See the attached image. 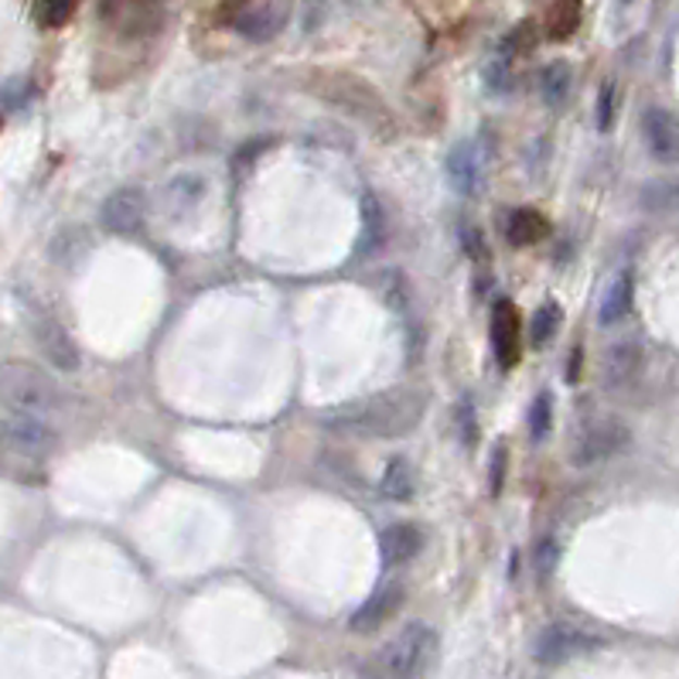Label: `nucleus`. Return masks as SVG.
Returning <instances> with one entry per match:
<instances>
[{"mask_svg": "<svg viewBox=\"0 0 679 679\" xmlns=\"http://www.w3.org/2000/svg\"><path fill=\"white\" fill-rule=\"evenodd\" d=\"M560 321H564L560 305H557V300H546V305H543V308L533 314V321H530V338H533V345L553 342V335L560 332Z\"/></svg>", "mask_w": 679, "mask_h": 679, "instance_id": "25", "label": "nucleus"}, {"mask_svg": "<svg viewBox=\"0 0 679 679\" xmlns=\"http://www.w3.org/2000/svg\"><path fill=\"white\" fill-rule=\"evenodd\" d=\"M632 305H635V276H632V270H621L612 281V287L605 291V297H601L597 321L605 324V329H612V324L632 314Z\"/></svg>", "mask_w": 679, "mask_h": 679, "instance_id": "17", "label": "nucleus"}, {"mask_svg": "<svg viewBox=\"0 0 679 679\" xmlns=\"http://www.w3.org/2000/svg\"><path fill=\"white\" fill-rule=\"evenodd\" d=\"M329 99H335V103H342L345 110L366 116L369 123H383L386 120V107L383 99L375 96L362 79H356V75H329L324 79V89H321Z\"/></svg>", "mask_w": 679, "mask_h": 679, "instance_id": "9", "label": "nucleus"}, {"mask_svg": "<svg viewBox=\"0 0 679 679\" xmlns=\"http://www.w3.org/2000/svg\"><path fill=\"white\" fill-rule=\"evenodd\" d=\"M32 96H35V86L28 79H8L4 83V113H21L24 107L32 103Z\"/></svg>", "mask_w": 679, "mask_h": 679, "instance_id": "28", "label": "nucleus"}, {"mask_svg": "<svg viewBox=\"0 0 679 679\" xmlns=\"http://www.w3.org/2000/svg\"><path fill=\"white\" fill-rule=\"evenodd\" d=\"M485 79H489V86H492V92H502V89H506L509 86V72H506V62H495L489 72H485Z\"/></svg>", "mask_w": 679, "mask_h": 679, "instance_id": "32", "label": "nucleus"}, {"mask_svg": "<svg viewBox=\"0 0 679 679\" xmlns=\"http://www.w3.org/2000/svg\"><path fill=\"white\" fill-rule=\"evenodd\" d=\"M615 83H605L597 92V131H612V120H615Z\"/></svg>", "mask_w": 679, "mask_h": 679, "instance_id": "29", "label": "nucleus"}, {"mask_svg": "<svg viewBox=\"0 0 679 679\" xmlns=\"http://www.w3.org/2000/svg\"><path fill=\"white\" fill-rule=\"evenodd\" d=\"M502 478H506V447H495V458H492V492L495 495L502 492Z\"/></svg>", "mask_w": 679, "mask_h": 679, "instance_id": "33", "label": "nucleus"}, {"mask_svg": "<svg viewBox=\"0 0 679 679\" xmlns=\"http://www.w3.org/2000/svg\"><path fill=\"white\" fill-rule=\"evenodd\" d=\"M420 550H423V533L413 522H393L380 533V553H383V564L390 567L410 564Z\"/></svg>", "mask_w": 679, "mask_h": 679, "instance_id": "15", "label": "nucleus"}, {"mask_svg": "<svg viewBox=\"0 0 679 679\" xmlns=\"http://www.w3.org/2000/svg\"><path fill=\"white\" fill-rule=\"evenodd\" d=\"M383 495L393 498V502H410L417 495V471L407 458H393L383 471V482H380Z\"/></svg>", "mask_w": 679, "mask_h": 679, "instance_id": "21", "label": "nucleus"}, {"mask_svg": "<svg viewBox=\"0 0 679 679\" xmlns=\"http://www.w3.org/2000/svg\"><path fill=\"white\" fill-rule=\"evenodd\" d=\"M147 215V202L140 188H116L107 195V202L99 206V222L116 236H134Z\"/></svg>", "mask_w": 679, "mask_h": 679, "instance_id": "10", "label": "nucleus"}, {"mask_svg": "<svg viewBox=\"0 0 679 679\" xmlns=\"http://www.w3.org/2000/svg\"><path fill=\"white\" fill-rule=\"evenodd\" d=\"M645 369V348L639 338H618L605 348L601 359V380H605L608 393L632 390L639 383V375Z\"/></svg>", "mask_w": 679, "mask_h": 679, "instance_id": "7", "label": "nucleus"}, {"mask_svg": "<svg viewBox=\"0 0 679 679\" xmlns=\"http://www.w3.org/2000/svg\"><path fill=\"white\" fill-rule=\"evenodd\" d=\"M632 444V431L618 420H594L588 423L581 434H577L573 447H570V465L573 468H597L612 461L615 455Z\"/></svg>", "mask_w": 679, "mask_h": 679, "instance_id": "3", "label": "nucleus"}, {"mask_svg": "<svg viewBox=\"0 0 679 679\" xmlns=\"http://www.w3.org/2000/svg\"><path fill=\"white\" fill-rule=\"evenodd\" d=\"M584 21V4L581 0H557L546 14V38L553 41H567L570 35H577Z\"/></svg>", "mask_w": 679, "mask_h": 679, "instance_id": "20", "label": "nucleus"}, {"mask_svg": "<svg viewBox=\"0 0 679 679\" xmlns=\"http://www.w3.org/2000/svg\"><path fill=\"white\" fill-rule=\"evenodd\" d=\"M202 195H206V182L198 178V174H182V178H174V182L164 188V206H168V212L182 215V212H188Z\"/></svg>", "mask_w": 679, "mask_h": 679, "instance_id": "22", "label": "nucleus"}, {"mask_svg": "<svg viewBox=\"0 0 679 679\" xmlns=\"http://www.w3.org/2000/svg\"><path fill=\"white\" fill-rule=\"evenodd\" d=\"M492 351L502 369H516L519 362V314L509 300H498L492 311Z\"/></svg>", "mask_w": 679, "mask_h": 679, "instance_id": "14", "label": "nucleus"}, {"mask_svg": "<svg viewBox=\"0 0 679 679\" xmlns=\"http://www.w3.org/2000/svg\"><path fill=\"white\" fill-rule=\"evenodd\" d=\"M550 431H553V393H540L530 407V434L540 444L550 437Z\"/></svg>", "mask_w": 679, "mask_h": 679, "instance_id": "26", "label": "nucleus"}, {"mask_svg": "<svg viewBox=\"0 0 679 679\" xmlns=\"http://www.w3.org/2000/svg\"><path fill=\"white\" fill-rule=\"evenodd\" d=\"M570 65L564 62H550L543 72H540V99L546 107H560L564 99L570 96Z\"/></svg>", "mask_w": 679, "mask_h": 679, "instance_id": "24", "label": "nucleus"}, {"mask_svg": "<svg viewBox=\"0 0 679 679\" xmlns=\"http://www.w3.org/2000/svg\"><path fill=\"white\" fill-rule=\"evenodd\" d=\"M639 206L649 215H679V174L645 182L639 192Z\"/></svg>", "mask_w": 679, "mask_h": 679, "instance_id": "18", "label": "nucleus"}, {"mask_svg": "<svg viewBox=\"0 0 679 679\" xmlns=\"http://www.w3.org/2000/svg\"><path fill=\"white\" fill-rule=\"evenodd\" d=\"M35 345H38L41 356L52 362V369H59V372H75V369H79V362H83L79 348H75L69 332L52 318H41L35 324Z\"/></svg>", "mask_w": 679, "mask_h": 679, "instance_id": "12", "label": "nucleus"}, {"mask_svg": "<svg viewBox=\"0 0 679 679\" xmlns=\"http://www.w3.org/2000/svg\"><path fill=\"white\" fill-rule=\"evenodd\" d=\"M447 182L458 195H474L478 185H482V155H478V147L468 140V144H458L450 150L447 158Z\"/></svg>", "mask_w": 679, "mask_h": 679, "instance_id": "16", "label": "nucleus"}, {"mask_svg": "<svg viewBox=\"0 0 679 679\" xmlns=\"http://www.w3.org/2000/svg\"><path fill=\"white\" fill-rule=\"evenodd\" d=\"M386 233H390V225H386L383 206L375 202V198H366L362 202V243H359L362 254H375V249H383Z\"/></svg>", "mask_w": 679, "mask_h": 679, "instance_id": "23", "label": "nucleus"}, {"mask_svg": "<svg viewBox=\"0 0 679 679\" xmlns=\"http://www.w3.org/2000/svg\"><path fill=\"white\" fill-rule=\"evenodd\" d=\"M601 645L597 635L584 632V628H577V625H550L540 632L536 639V649H533V656L536 663L543 666H560L567 659H581L588 656V652H594Z\"/></svg>", "mask_w": 679, "mask_h": 679, "instance_id": "5", "label": "nucleus"}, {"mask_svg": "<svg viewBox=\"0 0 679 679\" xmlns=\"http://www.w3.org/2000/svg\"><path fill=\"white\" fill-rule=\"evenodd\" d=\"M461 246H465V254H468L471 260L482 257V249H485L482 236H478V230H471V225H465V230H461Z\"/></svg>", "mask_w": 679, "mask_h": 679, "instance_id": "31", "label": "nucleus"}, {"mask_svg": "<svg viewBox=\"0 0 679 679\" xmlns=\"http://www.w3.org/2000/svg\"><path fill=\"white\" fill-rule=\"evenodd\" d=\"M4 404H8L4 410L45 417V413H52L59 407V393L41 372L24 369V366H8V372H4Z\"/></svg>", "mask_w": 679, "mask_h": 679, "instance_id": "4", "label": "nucleus"}, {"mask_svg": "<svg viewBox=\"0 0 679 679\" xmlns=\"http://www.w3.org/2000/svg\"><path fill=\"white\" fill-rule=\"evenodd\" d=\"M550 233V222L536 209H516L506 222V239L513 246H536Z\"/></svg>", "mask_w": 679, "mask_h": 679, "instance_id": "19", "label": "nucleus"}, {"mask_svg": "<svg viewBox=\"0 0 679 679\" xmlns=\"http://www.w3.org/2000/svg\"><path fill=\"white\" fill-rule=\"evenodd\" d=\"M553 560H557V546H553L550 540L540 546V557H536V564H540V573L546 577L550 570H553Z\"/></svg>", "mask_w": 679, "mask_h": 679, "instance_id": "34", "label": "nucleus"}, {"mask_svg": "<svg viewBox=\"0 0 679 679\" xmlns=\"http://www.w3.org/2000/svg\"><path fill=\"white\" fill-rule=\"evenodd\" d=\"M399 605H404V588H399L396 581H390L362 601V605L356 608V615L348 618V628L351 632H359V635H369L380 625H386L399 612Z\"/></svg>", "mask_w": 679, "mask_h": 679, "instance_id": "11", "label": "nucleus"}, {"mask_svg": "<svg viewBox=\"0 0 679 679\" xmlns=\"http://www.w3.org/2000/svg\"><path fill=\"white\" fill-rule=\"evenodd\" d=\"M458 431H461V441H465V447H474V444H478V420H474V410H471V404L458 407Z\"/></svg>", "mask_w": 679, "mask_h": 679, "instance_id": "30", "label": "nucleus"}, {"mask_svg": "<svg viewBox=\"0 0 679 679\" xmlns=\"http://www.w3.org/2000/svg\"><path fill=\"white\" fill-rule=\"evenodd\" d=\"M75 4H79V0H38L35 17L41 28H62V24L72 17Z\"/></svg>", "mask_w": 679, "mask_h": 679, "instance_id": "27", "label": "nucleus"}, {"mask_svg": "<svg viewBox=\"0 0 679 679\" xmlns=\"http://www.w3.org/2000/svg\"><path fill=\"white\" fill-rule=\"evenodd\" d=\"M642 140L659 164H679V116L666 107L642 113Z\"/></svg>", "mask_w": 679, "mask_h": 679, "instance_id": "8", "label": "nucleus"}, {"mask_svg": "<svg viewBox=\"0 0 679 679\" xmlns=\"http://www.w3.org/2000/svg\"><path fill=\"white\" fill-rule=\"evenodd\" d=\"M434 628L423 621H410L375 656V672H380V679H420L434 659Z\"/></svg>", "mask_w": 679, "mask_h": 679, "instance_id": "2", "label": "nucleus"}, {"mask_svg": "<svg viewBox=\"0 0 679 679\" xmlns=\"http://www.w3.org/2000/svg\"><path fill=\"white\" fill-rule=\"evenodd\" d=\"M287 17H291V4H287V0H267V4L249 8L236 21V32L246 41H270V38H276V35L287 28Z\"/></svg>", "mask_w": 679, "mask_h": 679, "instance_id": "13", "label": "nucleus"}, {"mask_svg": "<svg viewBox=\"0 0 679 679\" xmlns=\"http://www.w3.org/2000/svg\"><path fill=\"white\" fill-rule=\"evenodd\" d=\"M4 444L21 458H45L55 447V431L45 417L4 410Z\"/></svg>", "mask_w": 679, "mask_h": 679, "instance_id": "6", "label": "nucleus"}, {"mask_svg": "<svg viewBox=\"0 0 679 679\" xmlns=\"http://www.w3.org/2000/svg\"><path fill=\"white\" fill-rule=\"evenodd\" d=\"M140 4H161V0H140Z\"/></svg>", "mask_w": 679, "mask_h": 679, "instance_id": "35", "label": "nucleus"}, {"mask_svg": "<svg viewBox=\"0 0 679 679\" xmlns=\"http://www.w3.org/2000/svg\"><path fill=\"white\" fill-rule=\"evenodd\" d=\"M423 396L417 390H399V393H383V396H369L356 399V404H345L324 413V423L332 431L351 434V437H404L423 420Z\"/></svg>", "mask_w": 679, "mask_h": 679, "instance_id": "1", "label": "nucleus"}]
</instances>
